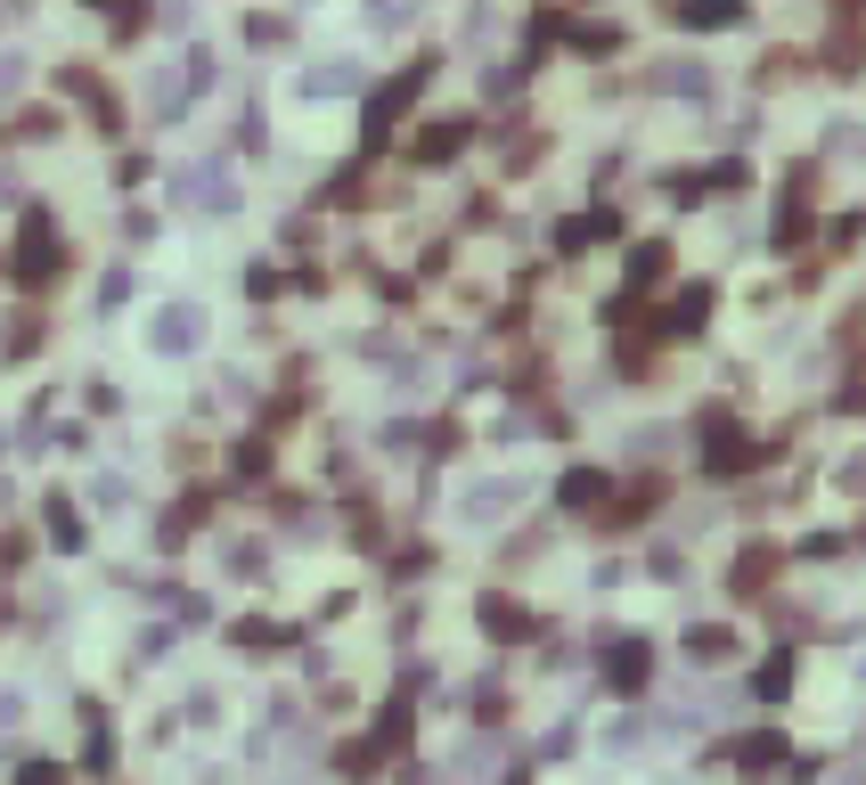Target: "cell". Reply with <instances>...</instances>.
<instances>
[{
    "mask_svg": "<svg viewBox=\"0 0 866 785\" xmlns=\"http://www.w3.org/2000/svg\"><path fill=\"white\" fill-rule=\"evenodd\" d=\"M156 344H163V353H180V344H197V312H189V303L156 320Z\"/></svg>",
    "mask_w": 866,
    "mask_h": 785,
    "instance_id": "obj_1",
    "label": "cell"
}]
</instances>
